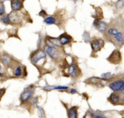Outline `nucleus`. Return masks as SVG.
<instances>
[{
	"mask_svg": "<svg viewBox=\"0 0 124 118\" xmlns=\"http://www.w3.org/2000/svg\"><path fill=\"white\" fill-rule=\"evenodd\" d=\"M30 59L31 63L34 65L38 67L42 66L46 61V54L42 49H38L31 53Z\"/></svg>",
	"mask_w": 124,
	"mask_h": 118,
	"instance_id": "nucleus-1",
	"label": "nucleus"
},
{
	"mask_svg": "<svg viewBox=\"0 0 124 118\" xmlns=\"http://www.w3.org/2000/svg\"><path fill=\"white\" fill-rule=\"evenodd\" d=\"M34 92H35V88L33 87L32 86L25 88L20 96L21 102L24 103L29 101L33 96Z\"/></svg>",
	"mask_w": 124,
	"mask_h": 118,
	"instance_id": "nucleus-2",
	"label": "nucleus"
},
{
	"mask_svg": "<svg viewBox=\"0 0 124 118\" xmlns=\"http://www.w3.org/2000/svg\"><path fill=\"white\" fill-rule=\"evenodd\" d=\"M59 48H52V47L48 46L46 45L44 47V52L46 54L47 53L52 59H58L61 56V52L59 50Z\"/></svg>",
	"mask_w": 124,
	"mask_h": 118,
	"instance_id": "nucleus-3",
	"label": "nucleus"
},
{
	"mask_svg": "<svg viewBox=\"0 0 124 118\" xmlns=\"http://www.w3.org/2000/svg\"><path fill=\"white\" fill-rule=\"evenodd\" d=\"M108 100L110 103L113 105H119L121 104V102L123 104L124 102V95L123 92L121 93V94L118 93L117 92H114L110 95Z\"/></svg>",
	"mask_w": 124,
	"mask_h": 118,
	"instance_id": "nucleus-4",
	"label": "nucleus"
},
{
	"mask_svg": "<svg viewBox=\"0 0 124 118\" xmlns=\"http://www.w3.org/2000/svg\"><path fill=\"white\" fill-rule=\"evenodd\" d=\"M109 87L114 92H123L124 90V81L123 79H116L109 84Z\"/></svg>",
	"mask_w": 124,
	"mask_h": 118,
	"instance_id": "nucleus-5",
	"label": "nucleus"
},
{
	"mask_svg": "<svg viewBox=\"0 0 124 118\" xmlns=\"http://www.w3.org/2000/svg\"><path fill=\"white\" fill-rule=\"evenodd\" d=\"M107 60L112 64H115V65L119 64L122 60V55H121V52L118 49H115L111 53V55L108 57Z\"/></svg>",
	"mask_w": 124,
	"mask_h": 118,
	"instance_id": "nucleus-6",
	"label": "nucleus"
},
{
	"mask_svg": "<svg viewBox=\"0 0 124 118\" xmlns=\"http://www.w3.org/2000/svg\"><path fill=\"white\" fill-rule=\"evenodd\" d=\"M8 17L10 22H12L14 24H17L21 22L22 19H23V14L19 12L12 11L8 14Z\"/></svg>",
	"mask_w": 124,
	"mask_h": 118,
	"instance_id": "nucleus-7",
	"label": "nucleus"
},
{
	"mask_svg": "<svg viewBox=\"0 0 124 118\" xmlns=\"http://www.w3.org/2000/svg\"><path fill=\"white\" fill-rule=\"evenodd\" d=\"M92 48L94 52H98L100 51L104 46V40L101 39H93L91 42Z\"/></svg>",
	"mask_w": 124,
	"mask_h": 118,
	"instance_id": "nucleus-8",
	"label": "nucleus"
},
{
	"mask_svg": "<svg viewBox=\"0 0 124 118\" xmlns=\"http://www.w3.org/2000/svg\"><path fill=\"white\" fill-rule=\"evenodd\" d=\"M68 73L71 77H78L81 73V71L77 65L75 64H72L69 67Z\"/></svg>",
	"mask_w": 124,
	"mask_h": 118,
	"instance_id": "nucleus-9",
	"label": "nucleus"
},
{
	"mask_svg": "<svg viewBox=\"0 0 124 118\" xmlns=\"http://www.w3.org/2000/svg\"><path fill=\"white\" fill-rule=\"evenodd\" d=\"M93 25L94 27L101 32H104L107 31V25L105 22L102 21V20H99V19H96L94 20L93 22Z\"/></svg>",
	"mask_w": 124,
	"mask_h": 118,
	"instance_id": "nucleus-10",
	"label": "nucleus"
},
{
	"mask_svg": "<svg viewBox=\"0 0 124 118\" xmlns=\"http://www.w3.org/2000/svg\"><path fill=\"white\" fill-rule=\"evenodd\" d=\"M46 43L48 46L54 48H59L61 46L59 43L58 39L50 37H48L46 39Z\"/></svg>",
	"mask_w": 124,
	"mask_h": 118,
	"instance_id": "nucleus-11",
	"label": "nucleus"
},
{
	"mask_svg": "<svg viewBox=\"0 0 124 118\" xmlns=\"http://www.w3.org/2000/svg\"><path fill=\"white\" fill-rule=\"evenodd\" d=\"M71 40H72V37L66 33H64L63 34L61 35L59 37V38H58V40H59V42L61 45H67L68 43H70Z\"/></svg>",
	"mask_w": 124,
	"mask_h": 118,
	"instance_id": "nucleus-12",
	"label": "nucleus"
},
{
	"mask_svg": "<svg viewBox=\"0 0 124 118\" xmlns=\"http://www.w3.org/2000/svg\"><path fill=\"white\" fill-rule=\"evenodd\" d=\"M11 7L14 12L19 11L23 7V2L21 1H12Z\"/></svg>",
	"mask_w": 124,
	"mask_h": 118,
	"instance_id": "nucleus-13",
	"label": "nucleus"
},
{
	"mask_svg": "<svg viewBox=\"0 0 124 118\" xmlns=\"http://www.w3.org/2000/svg\"><path fill=\"white\" fill-rule=\"evenodd\" d=\"M69 89L68 86H63V85H46L44 89L47 91H50L51 90H67Z\"/></svg>",
	"mask_w": 124,
	"mask_h": 118,
	"instance_id": "nucleus-14",
	"label": "nucleus"
},
{
	"mask_svg": "<svg viewBox=\"0 0 124 118\" xmlns=\"http://www.w3.org/2000/svg\"><path fill=\"white\" fill-rule=\"evenodd\" d=\"M69 118H78V107H72L68 110Z\"/></svg>",
	"mask_w": 124,
	"mask_h": 118,
	"instance_id": "nucleus-15",
	"label": "nucleus"
},
{
	"mask_svg": "<svg viewBox=\"0 0 124 118\" xmlns=\"http://www.w3.org/2000/svg\"><path fill=\"white\" fill-rule=\"evenodd\" d=\"M23 68L21 66H18L17 65L15 66L14 69V72H13V74L16 77H20L23 75Z\"/></svg>",
	"mask_w": 124,
	"mask_h": 118,
	"instance_id": "nucleus-16",
	"label": "nucleus"
},
{
	"mask_svg": "<svg viewBox=\"0 0 124 118\" xmlns=\"http://www.w3.org/2000/svg\"><path fill=\"white\" fill-rule=\"evenodd\" d=\"M1 61L5 66H8L10 65V63L12 61V59L7 55H4L1 57Z\"/></svg>",
	"mask_w": 124,
	"mask_h": 118,
	"instance_id": "nucleus-17",
	"label": "nucleus"
},
{
	"mask_svg": "<svg viewBox=\"0 0 124 118\" xmlns=\"http://www.w3.org/2000/svg\"><path fill=\"white\" fill-rule=\"evenodd\" d=\"M44 22L47 24H54L56 22V19L53 16H48L44 19Z\"/></svg>",
	"mask_w": 124,
	"mask_h": 118,
	"instance_id": "nucleus-18",
	"label": "nucleus"
},
{
	"mask_svg": "<svg viewBox=\"0 0 124 118\" xmlns=\"http://www.w3.org/2000/svg\"><path fill=\"white\" fill-rule=\"evenodd\" d=\"M96 10V13L95 14L96 16V19H99L100 20L101 19L103 18V15H102V10L100 7H97Z\"/></svg>",
	"mask_w": 124,
	"mask_h": 118,
	"instance_id": "nucleus-19",
	"label": "nucleus"
},
{
	"mask_svg": "<svg viewBox=\"0 0 124 118\" xmlns=\"http://www.w3.org/2000/svg\"><path fill=\"white\" fill-rule=\"evenodd\" d=\"M36 107L38 108V113L39 118H45V112L42 108L40 107L39 106L36 105Z\"/></svg>",
	"mask_w": 124,
	"mask_h": 118,
	"instance_id": "nucleus-20",
	"label": "nucleus"
},
{
	"mask_svg": "<svg viewBox=\"0 0 124 118\" xmlns=\"http://www.w3.org/2000/svg\"><path fill=\"white\" fill-rule=\"evenodd\" d=\"M5 7L4 2L2 1H0V16H2L5 14Z\"/></svg>",
	"mask_w": 124,
	"mask_h": 118,
	"instance_id": "nucleus-21",
	"label": "nucleus"
},
{
	"mask_svg": "<svg viewBox=\"0 0 124 118\" xmlns=\"http://www.w3.org/2000/svg\"><path fill=\"white\" fill-rule=\"evenodd\" d=\"M1 21L4 23V24H10V20H9V19H8V15L3 16L1 18Z\"/></svg>",
	"mask_w": 124,
	"mask_h": 118,
	"instance_id": "nucleus-22",
	"label": "nucleus"
},
{
	"mask_svg": "<svg viewBox=\"0 0 124 118\" xmlns=\"http://www.w3.org/2000/svg\"><path fill=\"white\" fill-rule=\"evenodd\" d=\"M111 76H112V75H111V73L110 72H107V73H104V74L102 75V78L106 80V79L111 78Z\"/></svg>",
	"mask_w": 124,
	"mask_h": 118,
	"instance_id": "nucleus-23",
	"label": "nucleus"
},
{
	"mask_svg": "<svg viewBox=\"0 0 124 118\" xmlns=\"http://www.w3.org/2000/svg\"><path fill=\"white\" fill-rule=\"evenodd\" d=\"M6 89L3 88V89H0V101H1V98H2V96L4 95L5 92H6Z\"/></svg>",
	"mask_w": 124,
	"mask_h": 118,
	"instance_id": "nucleus-24",
	"label": "nucleus"
},
{
	"mask_svg": "<svg viewBox=\"0 0 124 118\" xmlns=\"http://www.w3.org/2000/svg\"><path fill=\"white\" fill-rule=\"evenodd\" d=\"M39 15L40 16H42V17H45L46 16H47V13H46V12H45L44 10H42L41 11V12H39Z\"/></svg>",
	"mask_w": 124,
	"mask_h": 118,
	"instance_id": "nucleus-25",
	"label": "nucleus"
},
{
	"mask_svg": "<svg viewBox=\"0 0 124 118\" xmlns=\"http://www.w3.org/2000/svg\"><path fill=\"white\" fill-rule=\"evenodd\" d=\"M76 92L77 91H76V90L74 89H71V90H70V93L72 94L75 93H76Z\"/></svg>",
	"mask_w": 124,
	"mask_h": 118,
	"instance_id": "nucleus-26",
	"label": "nucleus"
},
{
	"mask_svg": "<svg viewBox=\"0 0 124 118\" xmlns=\"http://www.w3.org/2000/svg\"><path fill=\"white\" fill-rule=\"evenodd\" d=\"M2 75H3V72H2V67H1V65H0V76Z\"/></svg>",
	"mask_w": 124,
	"mask_h": 118,
	"instance_id": "nucleus-27",
	"label": "nucleus"
},
{
	"mask_svg": "<svg viewBox=\"0 0 124 118\" xmlns=\"http://www.w3.org/2000/svg\"><path fill=\"white\" fill-rule=\"evenodd\" d=\"M95 118H105V117L103 116H101V115H97L96 116Z\"/></svg>",
	"mask_w": 124,
	"mask_h": 118,
	"instance_id": "nucleus-28",
	"label": "nucleus"
}]
</instances>
